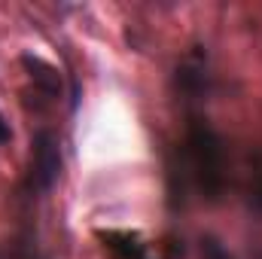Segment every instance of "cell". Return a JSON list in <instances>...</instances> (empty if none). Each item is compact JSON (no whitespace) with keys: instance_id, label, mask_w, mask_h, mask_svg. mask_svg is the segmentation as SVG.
<instances>
[{"instance_id":"1","label":"cell","mask_w":262,"mask_h":259,"mask_svg":"<svg viewBox=\"0 0 262 259\" xmlns=\"http://www.w3.org/2000/svg\"><path fill=\"white\" fill-rule=\"evenodd\" d=\"M186 156H189V168L195 177V186L201 189L204 198L216 201L226 192V149L220 134L207 125V119H189L186 128Z\"/></svg>"},{"instance_id":"7","label":"cell","mask_w":262,"mask_h":259,"mask_svg":"<svg viewBox=\"0 0 262 259\" xmlns=\"http://www.w3.org/2000/svg\"><path fill=\"white\" fill-rule=\"evenodd\" d=\"M9 140H12V131H9V122H6V119H3V113H0V146H3V143H9Z\"/></svg>"},{"instance_id":"2","label":"cell","mask_w":262,"mask_h":259,"mask_svg":"<svg viewBox=\"0 0 262 259\" xmlns=\"http://www.w3.org/2000/svg\"><path fill=\"white\" fill-rule=\"evenodd\" d=\"M61 174V146L52 131H37L31 140V186L49 192Z\"/></svg>"},{"instance_id":"3","label":"cell","mask_w":262,"mask_h":259,"mask_svg":"<svg viewBox=\"0 0 262 259\" xmlns=\"http://www.w3.org/2000/svg\"><path fill=\"white\" fill-rule=\"evenodd\" d=\"M21 67H25V73H28V79L46 95V98H61V73H58V67L49 64V61H43L40 55H21Z\"/></svg>"},{"instance_id":"5","label":"cell","mask_w":262,"mask_h":259,"mask_svg":"<svg viewBox=\"0 0 262 259\" xmlns=\"http://www.w3.org/2000/svg\"><path fill=\"white\" fill-rule=\"evenodd\" d=\"M177 85H180V89H183L189 98H201V95H207L210 73H207L204 61L189 58L186 64H180V70H177Z\"/></svg>"},{"instance_id":"6","label":"cell","mask_w":262,"mask_h":259,"mask_svg":"<svg viewBox=\"0 0 262 259\" xmlns=\"http://www.w3.org/2000/svg\"><path fill=\"white\" fill-rule=\"evenodd\" d=\"M201 256L204 259H232L226 253V247H223L220 241H213V238H204V241H201Z\"/></svg>"},{"instance_id":"4","label":"cell","mask_w":262,"mask_h":259,"mask_svg":"<svg viewBox=\"0 0 262 259\" xmlns=\"http://www.w3.org/2000/svg\"><path fill=\"white\" fill-rule=\"evenodd\" d=\"M101 241L113 259H146V247L131 232H101Z\"/></svg>"}]
</instances>
